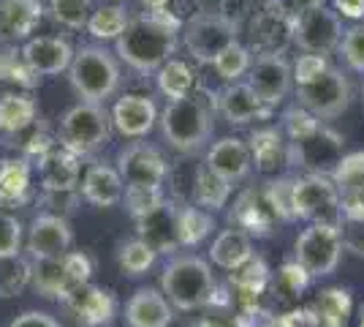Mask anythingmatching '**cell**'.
I'll return each mask as SVG.
<instances>
[{"mask_svg": "<svg viewBox=\"0 0 364 327\" xmlns=\"http://www.w3.org/2000/svg\"><path fill=\"white\" fill-rule=\"evenodd\" d=\"M180 19L168 11H144L128 19L125 31L117 36L114 49L128 68L136 74H152L174 55Z\"/></svg>", "mask_w": 364, "mask_h": 327, "instance_id": "cell-1", "label": "cell"}, {"mask_svg": "<svg viewBox=\"0 0 364 327\" xmlns=\"http://www.w3.org/2000/svg\"><path fill=\"white\" fill-rule=\"evenodd\" d=\"M158 123H161V134L168 142V147H174L182 156L201 153L207 147V142L213 140L215 131L210 104L204 98H193V95L168 101Z\"/></svg>", "mask_w": 364, "mask_h": 327, "instance_id": "cell-2", "label": "cell"}, {"mask_svg": "<svg viewBox=\"0 0 364 327\" xmlns=\"http://www.w3.org/2000/svg\"><path fill=\"white\" fill-rule=\"evenodd\" d=\"M120 61L114 52L101 44H85L74 52V61L68 66V82L82 101L104 104L120 88Z\"/></svg>", "mask_w": 364, "mask_h": 327, "instance_id": "cell-3", "label": "cell"}, {"mask_svg": "<svg viewBox=\"0 0 364 327\" xmlns=\"http://www.w3.org/2000/svg\"><path fill=\"white\" fill-rule=\"evenodd\" d=\"M215 276L213 267L207 265L201 256L182 254L168 259L161 276V289L168 297V303L180 311H198L207 308L215 295Z\"/></svg>", "mask_w": 364, "mask_h": 327, "instance_id": "cell-4", "label": "cell"}, {"mask_svg": "<svg viewBox=\"0 0 364 327\" xmlns=\"http://www.w3.org/2000/svg\"><path fill=\"white\" fill-rule=\"evenodd\" d=\"M112 140V115L104 104L79 101L60 118V145L76 156H92Z\"/></svg>", "mask_w": 364, "mask_h": 327, "instance_id": "cell-5", "label": "cell"}, {"mask_svg": "<svg viewBox=\"0 0 364 327\" xmlns=\"http://www.w3.org/2000/svg\"><path fill=\"white\" fill-rule=\"evenodd\" d=\"M294 213L307 224L343 227L346 221L334 180H329L326 175H316V172L304 177H294Z\"/></svg>", "mask_w": 364, "mask_h": 327, "instance_id": "cell-6", "label": "cell"}, {"mask_svg": "<svg viewBox=\"0 0 364 327\" xmlns=\"http://www.w3.org/2000/svg\"><path fill=\"white\" fill-rule=\"evenodd\" d=\"M343 249V227L310 224L294 243V259L310 273V279H326L340 265Z\"/></svg>", "mask_w": 364, "mask_h": 327, "instance_id": "cell-7", "label": "cell"}, {"mask_svg": "<svg viewBox=\"0 0 364 327\" xmlns=\"http://www.w3.org/2000/svg\"><path fill=\"white\" fill-rule=\"evenodd\" d=\"M240 25L223 11H198L185 25V47L198 63H213L223 49L237 41Z\"/></svg>", "mask_w": 364, "mask_h": 327, "instance_id": "cell-8", "label": "cell"}, {"mask_svg": "<svg viewBox=\"0 0 364 327\" xmlns=\"http://www.w3.org/2000/svg\"><path fill=\"white\" fill-rule=\"evenodd\" d=\"M296 98L307 112H313L321 120L340 118L350 104V82L348 77L329 66L321 77H316L307 85H296Z\"/></svg>", "mask_w": 364, "mask_h": 327, "instance_id": "cell-9", "label": "cell"}, {"mask_svg": "<svg viewBox=\"0 0 364 327\" xmlns=\"http://www.w3.org/2000/svg\"><path fill=\"white\" fill-rule=\"evenodd\" d=\"M343 33L346 31L340 25V14L326 6H316L294 16V44L302 52L329 55L332 49L340 47Z\"/></svg>", "mask_w": 364, "mask_h": 327, "instance_id": "cell-10", "label": "cell"}, {"mask_svg": "<svg viewBox=\"0 0 364 327\" xmlns=\"http://www.w3.org/2000/svg\"><path fill=\"white\" fill-rule=\"evenodd\" d=\"M343 158V137L321 123L313 134L302 140H289V167H302L307 172H334Z\"/></svg>", "mask_w": 364, "mask_h": 327, "instance_id": "cell-11", "label": "cell"}, {"mask_svg": "<svg viewBox=\"0 0 364 327\" xmlns=\"http://www.w3.org/2000/svg\"><path fill=\"white\" fill-rule=\"evenodd\" d=\"M117 170H120L125 186L139 188H164L168 177V164L158 147L147 142H131L117 153Z\"/></svg>", "mask_w": 364, "mask_h": 327, "instance_id": "cell-12", "label": "cell"}, {"mask_svg": "<svg viewBox=\"0 0 364 327\" xmlns=\"http://www.w3.org/2000/svg\"><path fill=\"white\" fill-rule=\"evenodd\" d=\"M245 82L256 90L264 104L277 107L294 88V68L283 55L261 52L250 66V71L245 74Z\"/></svg>", "mask_w": 364, "mask_h": 327, "instance_id": "cell-13", "label": "cell"}, {"mask_svg": "<svg viewBox=\"0 0 364 327\" xmlns=\"http://www.w3.org/2000/svg\"><path fill=\"white\" fill-rule=\"evenodd\" d=\"M228 224L247 232L250 237H267L272 234V229L280 224V216L274 210L272 199L267 194V186H253L245 188L242 194L237 197L234 207L228 210Z\"/></svg>", "mask_w": 364, "mask_h": 327, "instance_id": "cell-14", "label": "cell"}, {"mask_svg": "<svg viewBox=\"0 0 364 327\" xmlns=\"http://www.w3.org/2000/svg\"><path fill=\"white\" fill-rule=\"evenodd\" d=\"M65 313L74 319L79 327H101L109 325L117 313V300L114 295L104 289V286H95V284H82L71 289L68 295L60 300Z\"/></svg>", "mask_w": 364, "mask_h": 327, "instance_id": "cell-15", "label": "cell"}, {"mask_svg": "<svg viewBox=\"0 0 364 327\" xmlns=\"http://www.w3.org/2000/svg\"><path fill=\"white\" fill-rule=\"evenodd\" d=\"M74 232L68 227V218L55 216V213H41L31 221L28 229V254L31 259H49V256H63L71 251Z\"/></svg>", "mask_w": 364, "mask_h": 327, "instance_id": "cell-16", "label": "cell"}, {"mask_svg": "<svg viewBox=\"0 0 364 327\" xmlns=\"http://www.w3.org/2000/svg\"><path fill=\"white\" fill-rule=\"evenodd\" d=\"M346 221H364V150L340 158L332 172Z\"/></svg>", "mask_w": 364, "mask_h": 327, "instance_id": "cell-17", "label": "cell"}, {"mask_svg": "<svg viewBox=\"0 0 364 327\" xmlns=\"http://www.w3.org/2000/svg\"><path fill=\"white\" fill-rule=\"evenodd\" d=\"M218 109L231 125H247L253 120H267L272 115V107L264 104L247 82H228L218 93Z\"/></svg>", "mask_w": 364, "mask_h": 327, "instance_id": "cell-18", "label": "cell"}, {"mask_svg": "<svg viewBox=\"0 0 364 327\" xmlns=\"http://www.w3.org/2000/svg\"><path fill=\"white\" fill-rule=\"evenodd\" d=\"M158 107L150 95H122L112 109V125L128 140H141L147 137L155 123H158Z\"/></svg>", "mask_w": 364, "mask_h": 327, "instance_id": "cell-19", "label": "cell"}, {"mask_svg": "<svg viewBox=\"0 0 364 327\" xmlns=\"http://www.w3.org/2000/svg\"><path fill=\"white\" fill-rule=\"evenodd\" d=\"M74 52L76 49L65 38L38 36V38H28V44L22 47V58L38 77H58L63 71H68Z\"/></svg>", "mask_w": 364, "mask_h": 327, "instance_id": "cell-20", "label": "cell"}, {"mask_svg": "<svg viewBox=\"0 0 364 327\" xmlns=\"http://www.w3.org/2000/svg\"><path fill=\"white\" fill-rule=\"evenodd\" d=\"M177 210L180 204L164 202L152 213L136 218V234L147 240L158 254H171L180 249V234H177Z\"/></svg>", "mask_w": 364, "mask_h": 327, "instance_id": "cell-21", "label": "cell"}, {"mask_svg": "<svg viewBox=\"0 0 364 327\" xmlns=\"http://www.w3.org/2000/svg\"><path fill=\"white\" fill-rule=\"evenodd\" d=\"M44 3L41 0H0V41L16 44L25 41L41 22Z\"/></svg>", "mask_w": 364, "mask_h": 327, "instance_id": "cell-22", "label": "cell"}, {"mask_svg": "<svg viewBox=\"0 0 364 327\" xmlns=\"http://www.w3.org/2000/svg\"><path fill=\"white\" fill-rule=\"evenodd\" d=\"M174 319L171 303L158 289H136L125 303V327H168Z\"/></svg>", "mask_w": 364, "mask_h": 327, "instance_id": "cell-23", "label": "cell"}, {"mask_svg": "<svg viewBox=\"0 0 364 327\" xmlns=\"http://www.w3.org/2000/svg\"><path fill=\"white\" fill-rule=\"evenodd\" d=\"M207 167L218 172L220 177H226L231 186L245 180L253 170V156H250L247 142L237 137H223L220 142H215L207 153Z\"/></svg>", "mask_w": 364, "mask_h": 327, "instance_id": "cell-24", "label": "cell"}, {"mask_svg": "<svg viewBox=\"0 0 364 327\" xmlns=\"http://www.w3.org/2000/svg\"><path fill=\"white\" fill-rule=\"evenodd\" d=\"M82 197H85V202L95 204V207L120 204L125 197V180H122L120 170H114L109 164H92L82 180Z\"/></svg>", "mask_w": 364, "mask_h": 327, "instance_id": "cell-25", "label": "cell"}, {"mask_svg": "<svg viewBox=\"0 0 364 327\" xmlns=\"http://www.w3.org/2000/svg\"><path fill=\"white\" fill-rule=\"evenodd\" d=\"M253 167L261 175H272L280 167H289V142L283 128H258L247 140Z\"/></svg>", "mask_w": 364, "mask_h": 327, "instance_id": "cell-26", "label": "cell"}, {"mask_svg": "<svg viewBox=\"0 0 364 327\" xmlns=\"http://www.w3.org/2000/svg\"><path fill=\"white\" fill-rule=\"evenodd\" d=\"M294 41V14L289 9H277L267 11L253 22V44L261 47V52H277L283 55V49Z\"/></svg>", "mask_w": 364, "mask_h": 327, "instance_id": "cell-27", "label": "cell"}, {"mask_svg": "<svg viewBox=\"0 0 364 327\" xmlns=\"http://www.w3.org/2000/svg\"><path fill=\"white\" fill-rule=\"evenodd\" d=\"M350 292L343 286H329L323 289L313 306H307V319L310 327H346L350 316Z\"/></svg>", "mask_w": 364, "mask_h": 327, "instance_id": "cell-28", "label": "cell"}, {"mask_svg": "<svg viewBox=\"0 0 364 327\" xmlns=\"http://www.w3.org/2000/svg\"><path fill=\"white\" fill-rule=\"evenodd\" d=\"M41 186L44 191H68L79 183V156L71 153L68 147H52V153L38 164Z\"/></svg>", "mask_w": 364, "mask_h": 327, "instance_id": "cell-29", "label": "cell"}, {"mask_svg": "<svg viewBox=\"0 0 364 327\" xmlns=\"http://www.w3.org/2000/svg\"><path fill=\"white\" fill-rule=\"evenodd\" d=\"M33 289L46 300H63L71 289H76L68 267L63 256H49V259H33Z\"/></svg>", "mask_w": 364, "mask_h": 327, "instance_id": "cell-30", "label": "cell"}, {"mask_svg": "<svg viewBox=\"0 0 364 327\" xmlns=\"http://www.w3.org/2000/svg\"><path fill=\"white\" fill-rule=\"evenodd\" d=\"M250 256H253V240H250V234L237 229V227L223 229L215 237L213 249H210L213 265L223 267V270H234L242 262H247Z\"/></svg>", "mask_w": 364, "mask_h": 327, "instance_id": "cell-31", "label": "cell"}, {"mask_svg": "<svg viewBox=\"0 0 364 327\" xmlns=\"http://www.w3.org/2000/svg\"><path fill=\"white\" fill-rule=\"evenodd\" d=\"M191 194H193V202L198 207H204L210 213H218V210L226 207L228 197H231V183H228L226 177H220L218 172L210 170L207 164H201L193 172V188H191Z\"/></svg>", "mask_w": 364, "mask_h": 327, "instance_id": "cell-32", "label": "cell"}, {"mask_svg": "<svg viewBox=\"0 0 364 327\" xmlns=\"http://www.w3.org/2000/svg\"><path fill=\"white\" fill-rule=\"evenodd\" d=\"M31 161L3 158L0 161V202L19 204L31 194Z\"/></svg>", "mask_w": 364, "mask_h": 327, "instance_id": "cell-33", "label": "cell"}, {"mask_svg": "<svg viewBox=\"0 0 364 327\" xmlns=\"http://www.w3.org/2000/svg\"><path fill=\"white\" fill-rule=\"evenodd\" d=\"M215 229V218L210 210L198 204H180L177 210V234H180V249H193L204 243Z\"/></svg>", "mask_w": 364, "mask_h": 327, "instance_id": "cell-34", "label": "cell"}, {"mask_svg": "<svg viewBox=\"0 0 364 327\" xmlns=\"http://www.w3.org/2000/svg\"><path fill=\"white\" fill-rule=\"evenodd\" d=\"M272 281V270L261 256H250L240 267L228 270V286L234 295H264Z\"/></svg>", "mask_w": 364, "mask_h": 327, "instance_id": "cell-35", "label": "cell"}, {"mask_svg": "<svg viewBox=\"0 0 364 327\" xmlns=\"http://www.w3.org/2000/svg\"><path fill=\"white\" fill-rule=\"evenodd\" d=\"M36 123V104L33 98L19 93L0 95V131L3 134H22Z\"/></svg>", "mask_w": 364, "mask_h": 327, "instance_id": "cell-36", "label": "cell"}, {"mask_svg": "<svg viewBox=\"0 0 364 327\" xmlns=\"http://www.w3.org/2000/svg\"><path fill=\"white\" fill-rule=\"evenodd\" d=\"M193 85H196V77H193V71L188 68V63L168 58V61L158 68V90L166 95V98H171V101L191 95Z\"/></svg>", "mask_w": 364, "mask_h": 327, "instance_id": "cell-37", "label": "cell"}, {"mask_svg": "<svg viewBox=\"0 0 364 327\" xmlns=\"http://www.w3.org/2000/svg\"><path fill=\"white\" fill-rule=\"evenodd\" d=\"M155 259H158V251L152 249L147 240H141V237H134V240H125L120 243V249H117V265L125 276H131V279H136V276H144L152 265H155Z\"/></svg>", "mask_w": 364, "mask_h": 327, "instance_id": "cell-38", "label": "cell"}, {"mask_svg": "<svg viewBox=\"0 0 364 327\" xmlns=\"http://www.w3.org/2000/svg\"><path fill=\"white\" fill-rule=\"evenodd\" d=\"M128 11H125V6H101V9H95L87 19V31L98 38V41H117V36L125 31V25H128Z\"/></svg>", "mask_w": 364, "mask_h": 327, "instance_id": "cell-39", "label": "cell"}, {"mask_svg": "<svg viewBox=\"0 0 364 327\" xmlns=\"http://www.w3.org/2000/svg\"><path fill=\"white\" fill-rule=\"evenodd\" d=\"M215 71H218V77L223 79V82H240V79L250 71V66H253V55H250V49L240 44V41H231L218 58L213 61Z\"/></svg>", "mask_w": 364, "mask_h": 327, "instance_id": "cell-40", "label": "cell"}, {"mask_svg": "<svg viewBox=\"0 0 364 327\" xmlns=\"http://www.w3.org/2000/svg\"><path fill=\"white\" fill-rule=\"evenodd\" d=\"M49 11L63 28L82 31L87 28V19L92 14V0H49Z\"/></svg>", "mask_w": 364, "mask_h": 327, "instance_id": "cell-41", "label": "cell"}, {"mask_svg": "<svg viewBox=\"0 0 364 327\" xmlns=\"http://www.w3.org/2000/svg\"><path fill=\"white\" fill-rule=\"evenodd\" d=\"M307 284H310V273L294 259V262H286L277 270V276H274V295H280L283 300H296L307 289Z\"/></svg>", "mask_w": 364, "mask_h": 327, "instance_id": "cell-42", "label": "cell"}, {"mask_svg": "<svg viewBox=\"0 0 364 327\" xmlns=\"http://www.w3.org/2000/svg\"><path fill=\"white\" fill-rule=\"evenodd\" d=\"M122 199H125V207L134 216V221L147 216L155 207H161V204L166 202L164 188H139V186H125V197Z\"/></svg>", "mask_w": 364, "mask_h": 327, "instance_id": "cell-43", "label": "cell"}, {"mask_svg": "<svg viewBox=\"0 0 364 327\" xmlns=\"http://www.w3.org/2000/svg\"><path fill=\"white\" fill-rule=\"evenodd\" d=\"M6 273L0 276V295L3 297H14L19 295L28 284L33 281V259H6Z\"/></svg>", "mask_w": 364, "mask_h": 327, "instance_id": "cell-44", "label": "cell"}, {"mask_svg": "<svg viewBox=\"0 0 364 327\" xmlns=\"http://www.w3.org/2000/svg\"><path fill=\"white\" fill-rule=\"evenodd\" d=\"M0 77L9 79V82H16V85H22V88H33L38 74L25 63L22 49H19V52H16V49H6V52L0 55Z\"/></svg>", "mask_w": 364, "mask_h": 327, "instance_id": "cell-45", "label": "cell"}, {"mask_svg": "<svg viewBox=\"0 0 364 327\" xmlns=\"http://www.w3.org/2000/svg\"><path fill=\"white\" fill-rule=\"evenodd\" d=\"M321 125V118H316L313 112H307L302 104H296V107H291L283 112V134L289 137V140H302L307 134H313L316 128Z\"/></svg>", "mask_w": 364, "mask_h": 327, "instance_id": "cell-46", "label": "cell"}, {"mask_svg": "<svg viewBox=\"0 0 364 327\" xmlns=\"http://www.w3.org/2000/svg\"><path fill=\"white\" fill-rule=\"evenodd\" d=\"M22 251V224L19 218L0 210V262L14 259Z\"/></svg>", "mask_w": 364, "mask_h": 327, "instance_id": "cell-47", "label": "cell"}, {"mask_svg": "<svg viewBox=\"0 0 364 327\" xmlns=\"http://www.w3.org/2000/svg\"><path fill=\"white\" fill-rule=\"evenodd\" d=\"M267 194H269L280 221H296V213H294V177L283 175L272 183H267Z\"/></svg>", "mask_w": 364, "mask_h": 327, "instance_id": "cell-48", "label": "cell"}, {"mask_svg": "<svg viewBox=\"0 0 364 327\" xmlns=\"http://www.w3.org/2000/svg\"><path fill=\"white\" fill-rule=\"evenodd\" d=\"M340 52H343V61L348 63L350 71L364 74V22L362 25H353V28L343 33Z\"/></svg>", "mask_w": 364, "mask_h": 327, "instance_id": "cell-49", "label": "cell"}, {"mask_svg": "<svg viewBox=\"0 0 364 327\" xmlns=\"http://www.w3.org/2000/svg\"><path fill=\"white\" fill-rule=\"evenodd\" d=\"M291 68H294V82H296V85H307V82H313V79L321 77V74L329 68V61H326V55L304 52V55L296 58V63H294Z\"/></svg>", "mask_w": 364, "mask_h": 327, "instance_id": "cell-50", "label": "cell"}, {"mask_svg": "<svg viewBox=\"0 0 364 327\" xmlns=\"http://www.w3.org/2000/svg\"><path fill=\"white\" fill-rule=\"evenodd\" d=\"M82 191H76V188H68V191H44V197H41V204L49 207V213H55V216H71L76 213V207L82 204Z\"/></svg>", "mask_w": 364, "mask_h": 327, "instance_id": "cell-51", "label": "cell"}, {"mask_svg": "<svg viewBox=\"0 0 364 327\" xmlns=\"http://www.w3.org/2000/svg\"><path fill=\"white\" fill-rule=\"evenodd\" d=\"M63 259H65V267H68V276H71V281H74V286H82V284L90 281L92 259L85 254V251H65Z\"/></svg>", "mask_w": 364, "mask_h": 327, "instance_id": "cell-52", "label": "cell"}, {"mask_svg": "<svg viewBox=\"0 0 364 327\" xmlns=\"http://www.w3.org/2000/svg\"><path fill=\"white\" fill-rule=\"evenodd\" d=\"M52 147H55V142H52V137H49L46 131H33L31 137H28V142L22 145V153H25L22 158L38 167V164L52 153Z\"/></svg>", "mask_w": 364, "mask_h": 327, "instance_id": "cell-53", "label": "cell"}, {"mask_svg": "<svg viewBox=\"0 0 364 327\" xmlns=\"http://www.w3.org/2000/svg\"><path fill=\"white\" fill-rule=\"evenodd\" d=\"M343 246L350 254L364 256V221H343Z\"/></svg>", "mask_w": 364, "mask_h": 327, "instance_id": "cell-54", "label": "cell"}, {"mask_svg": "<svg viewBox=\"0 0 364 327\" xmlns=\"http://www.w3.org/2000/svg\"><path fill=\"white\" fill-rule=\"evenodd\" d=\"M9 327H60V322L52 316V313L46 311H25L14 316Z\"/></svg>", "mask_w": 364, "mask_h": 327, "instance_id": "cell-55", "label": "cell"}, {"mask_svg": "<svg viewBox=\"0 0 364 327\" xmlns=\"http://www.w3.org/2000/svg\"><path fill=\"white\" fill-rule=\"evenodd\" d=\"M210 313L204 316V319H198L196 327H242L240 325V316H237V308L228 313H220L215 306H207Z\"/></svg>", "mask_w": 364, "mask_h": 327, "instance_id": "cell-56", "label": "cell"}, {"mask_svg": "<svg viewBox=\"0 0 364 327\" xmlns=\"http://www.w3.org/2000/svg\"><path fill=\"white\" fill-rule=\"evenodd\" d=\"M272 327H310V319H307V308H291V311L274 316Z\"/></svg>", "mask_w": 364, "mask_h": 327, "instance_id": "cell-57", "label": "cell"}, {"mask_svg": "<svg viewBox=\"0 0 364 327\" xmlns=\"http://www.w3.org/2000/svg\"><path fill=\"white\" fill-rule=\"evenodd\" d=\"M334 11L346 19H364V0H332Z\"/></svg>", "mask_w": 364, "mask_h": 327, "instance_id": "cell-58", "label": "cell"}, {"mask_svg": "<svg viewBox=\"0 0 364 327\" xmlns=\"http://www.w3.org/2000/svg\"><path fill=\"white\" fill-rule=\"evenodd\" d=\"M286 6H289L291 14L296 16V14H302V11L316 9V6H323V0H286Z\"/></svg>", "mask_w": 364, "mask_h": 327, "instance_id": "cell-59", "label": "cell"}, {"mask_svg": "<svg viewBox=\"0 0 364 327\" xmlns=\"http://www.w3.org/2000/svg\"><path fill=\"white\" fill-rule=\"evenodd\" d=\"M359 325L364 327V306H362V319H359Z\"/></svg>", "mask_w": 364, "mask_h": 327, "instance_id": "cell-60", "label": "cell"}, {"mask_svg": "<svg viewBox=\"0 0 364 327\" xmlns=\"http://www.w3.org/2000/svg\"><path fill=\"white\" fill-rule=\"evenodd\" d=\"M101 327H109V325H101Z\"/></svg>", "mask_w": 364, "mask_h": 327, "instance_id": "cell-61", "label": "cell"}, {"mask_svg": "<svg viewBox=\"0 0 364 327\" xmlns=\"http://www.w3.org/2000/svg\"><path fill=\"white\" fill-rule=\"evenodd\" d=\"M362 95H364V88H362Z\"/></svg>", "mask_w": 364, "mask_h": 327, "instance_id": "cell-62", "label": "cell"}, {"mask_svg": "<svg viewBox=\"0 0 364 327\" xmlns=\"http://www.w3.org/2000/svg\"><path fill=\"white\" fill-rule=\"evenodd\" d=\"M269 327H272V325H269Z\"/></svg>", "mask_w": 364, "mask_h": 327, "instance_id": "cell-63", "label": "cell"}]
</instances>
